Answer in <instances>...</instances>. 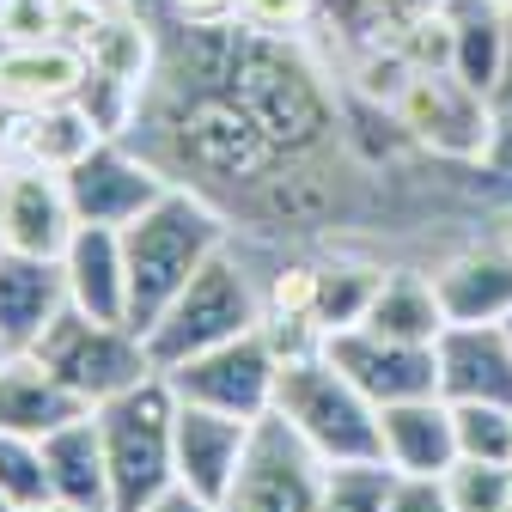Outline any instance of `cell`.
<instances>
[{
	"label": "cell",
	"instance_id": "cell-27",
	"mask_svg": "<svg viewBox=\"0 0 512 512\" xmlns=\"http://www.w3.org/2000/svg\"><path fill=\"white\" fill-rule=\"evenodd\" d=\"M452 512H506L512 506V464H488V458H458L439 476Z\"/></svg>",
	"mask_w": 512,
	"mask_h": 512
},
{
	"label": "cell",
	"instance_id": "cell-41",
	"mask_svg": "<svg viewBox=\"0 0 512 512\" xmlns=\"http://www.w3.org/2000/svg\"><path fill=\"white\" fill-rule=\"evenodd\" d=\"M0 165H7V159H0Z\"/></svg>",
	"mask_w": 512,
	"mask_h": 512
},
{
	"label": "cell",
	"instance_id": "cell-28",
	"mask_svg": "<svg viewBox=\"0 0 512 512\" xmlns=\"http://www.w3.org/2000/svg\"><path fill=\"white\" fill-rule=\"evenodd\" d=\"M458 458L512 464V403H452Z\"/></svg>",
	"mask_w": 512,
	"mask_h": 512
},
{
	"label": "cell",
	"instance_id": "cell-37",
	"mask_svg": "<svg viewBox=\"0 0 512 512\" xmlns=\"http://www.w3.org/2000/svg\"><path fill=\"white\" fill-rule=\"evenodd\" d=\"M500 232H506V244H512V208H506V214H500Z\"/></svg>",
	"mask_w": 512,
	"mask_h": 512
},
{
	"label": "cell",
	"instance_id": "cell-31",
	"mask_svg": "<svg viewBox=\"0 0 512 512\" xmlns=\"http://www.w3.org/2000/svg\"><path fill=\"white\" fill-rule=\"evenodd\" d=\"M311 0H238V19L256 25V31H299L311 25Z\"/></svg>",
	"mask_w": 512,
	"mask_h": 512
},
{
	"label": "cell",
	"instance_id": "cell-17",
	"mask_svg": "<svg viewBox=\"0 0 512 512\" xmlns=\"http://www.w3.org/2000/svg\"><path fill=\"white\" fill-rule=\"evenodd\" d=\"M92 74V61L68 37H31V43H0V104L43 110V104H74Z\"/></svg>",
	"mask_w": 512,
	"mask_h": 512
},
{
	"label": "cell",
	"instance_id": "cell-4",
	"mask_svg": "<svg viewBox=\"0 0 512 512\" xmlns=\"http://www.w3.org/2000/svg\"><path fill=\"white\" fill-rule=\"evenodd\" d=\"M275 415H281L330 470H336V464H384L378 403L360 391V384H354L324 348L281 360Z\"/></svg>",
	"mask_w": 512,
	"mask_h": 512
},
{
	"label": "cell",
	"instance_id": "cell-8",
	"mask_svg": "<svg viewBox=\"0 0 512 512\" xmlns=\"http://www.w3.org/2000/svg\"><path fill=\"white\" fill-rule=\"evenodd\" d=\"M165 384L177 403H202V409H226V415H244V421H263L275 409V384H281V354L275 342L263 336V324L220 342V348H202L177 366H165Z\"/></svg>",
	"mask_w": 512,
	"mask_h": 512
},
{
	"label": "cell",
	"instance_id": "cell-40",
	"mask_svg": "<svg viewBox=\"0 0 512 512\" xmlns=\"http://www.w3.org/2000/svg\"><path fill=\"white\" fill-rule=\"evenodd\" d=\"M506 13H512V0H506Z\"/></svg>",
	"mask_w": 512,
	"mask_h": 512
},
{
	"label": "cell",
	"instance_id": "cell-20",
	"mask_svg": "<svg viewBox=\"0 0 512 512\" xmlns=\"http://www.w3.org/2000/svg\"><path fill=\"white\" fill-rule=\"evenodd\" d=\"M378 439H384V464L397 476H445L458 464V427L445 397H415L378 409Z\"/></svg>",
	"mask_w": 512,
	"mask_h": 512
},
{
	"label": "cell",
	"instance_id": "cell-30",
	"mask_svg": "<svg viewBox=\"0 0 512 512\" xmlns=\"http://www.w3.org/2000/svg\"><path fill=\"white\" fill-rule=\"evenodd\" d=\"M397 470L391 464H336L324 482V512H384Z\"/></svg>",
	"mask_w": 512,
	"mask_h": 512
},
{
	"label": "cell",
	"instance_id": "cell-2",
	"mask_svg": "<svg viewBox=\"0 0 512 512\" xmlns=\"http://www.w3.org/2000/svg\"><path fill=\"white\" fill-rule=\"evenodd\" d=\"M226 92L250 110V122L281 159H317L336 141V92L324 68L293 43V31L244 25V49Z\"/></svg>",
	"mask_w": 512,
	"mask_h": 512
},
{
	"label": "cell",
	"instance_id": "cell-29",
	"mask_svg": "<svg viewBox=\"0 0 512 512\" xmlns=\"http://www.w3.org/2000/svg\"><path fill=\"white\" fill-rule=\"evenodd\" d=\"M0 494L19 512L49 506V470H43V439L25 433H0Z\"/></svg>",
	"mask_w": 512,
	"mask_h": 512
},
{
	"label": "cell",
	"instance_id": "cell-24",
	"mask_svg": "<svg viewBox=\"0 0 512 512\" xmlns=\"http://www.w3.org/2000/svg\"><path fill=\"white\" fill-rule=\"evenodd\" d=\"M506 43H512L506 0H452V74L482 98H494L506 74Z\"/></svg>",
	"mask_w": 512,
	"mask_h": 512
},
{
	"label": "cell",
	"instance_id": "cell-19",
	"mask_svg": "<svg viewBox=\"0 0 512 512\" xmlns=\"http://www.w3.org/2000/svg\"><path fill=\"white\" fill-rule=\"evenodd\" d=\"M43 470H49V500L55 506L116 512L110 464H104V433H98L92 409H80L74 421H61L55 433H43Z\"/></svg>",
	"mask_w": 512,
	"mask_h": 512
},
{
	"label": "cell",
	"instance_id": "cell-3",
	"mask_svg": "<svg viewBox=\"0 0 512 512\" xmlns=\"http://www.w3.org/2000/svg\"><path fill=\"white\" fill-rule=\"evenodd\" d=\"M226 208L196 183H171L165 196L122 226V263H128V330H153V317L196 281L214 250H226Z\"/></svg>",
	"mask_w": 512,
	"mask_h": 512
},
{
	"label": "cell",
	"instance_id": "cell-36",
	"mask_svg": "<svg viewBox=\"0 0 512 512\" xmlns=\"http://www.w3.org/2000/svg\"><path fill=\"white\" fill-rule=\"evenodd\" d=\"M31 512H80V506H55V500H49V506H31Z\"/></svg>",
	"mask_w": 512,
	"mask_h": 512
},
{
	"label": "cell",
	"instance_id": "cell-5",
	"mask_svg": "<svg viewBox=\"0 0 512 512\" xmlns=\"http://www.w3.org/2000/svg\"><path fill=\"white\" fill-rule=\"evenodd\" d=\"M256 324H263V287H256V275L244 269V256L226 244L196 269V281L153 317V330L141 342H147L153 366L165 372V366L202 354V348H220V342H232V336H244Z\"/></svg>",
	"mask_w": 512,
	"mask_h": 512
},
{
	"label": "cell",
	"instance_id": "cell-21",
	"mask_svg": "<svg viewBox=\"0 0 512 512\" xmlns=\"http://www.w3.org/2000/svg\"><path fill=\"white\" fill-rule=\"evenodd\" d=\"M61 311H68V287H61L55 256L0 250V342L7 348H37L43 330Z\"/></svg>",
	"mask_w": 512,
	"mask_h": 512
},
{
	"label": "cell",
	"instance_id": "cell-42",
	"mask_svg": "<svg viewBox=\"0 0 512 512\" xmlns=\"http://www.w3.org/2000/svg\"><path fill=\"white\" fill-rule=\"evenodd\" d=\"M506 512H512V506H506Z\"/></svg>",
	"mask_w": 512,
	"mask_h": 512
},
{
	"label": "cell",
	"instance_id": "cell-25",
	"mask_svg": "<svg viewBox=\"0 0 512 512\" xmlns=\"http://www.w3.org/2000/svg\"><path fill=\"white\" fill-rule=\"evenodd\" d=\"M360 324H366V330H378V336H391V342L433 348V342H439V330H445V305H439L433 275H415V269H391V275H378L372 305H366Z\"/></svg>",
	"mask_w": 512,
	"mask_h": 512
},
{
	"label": "cell",
	"instance_id": "cell-10",
	"mask_svg": "<svg viewBox=\"0 0 512 512\" xmlns=\"http://www.w3.org/2000/svg\"><path fill=\"white\" fill-rule=\"evenodd\" d=\"M397 128L409 141L445 153V159H488L494 141V98L464 86L452 68H415L409 86L391 104Z\"/></svg>",
	"mask_w": 512,
	"mask_h": 512
},
{
	"label": "cell",
	"instance_id": "cell-18",
	"mask_svg": "<svg viewBox=\"0 0 512 512\" xmlns=\"http://www.w3.org/2000/svg\"><path fill=\"white\" fill-rule=\"evenodd\" d=\"M61 263L68 305L104 324H128V263H122V226H74Z\"/></svg>",
	"mask_w": 512,
	"mask_h": 512
},
{
	"label": "cell",
	"instance_id": "cell-22",
	"mask_svg": "<svg viewBox=\"0 0 512 512\" xmlns=\"http://www.w3.org/2000/svg\"><path fill=\"white\" fill-rule=\"evenodd\" d=\"M86 403L61 384L37 348H13L0 360V433H25V439H43L55 433L61 421H74Z\"/></svg>",
	"mask_w": 512,
	"mask_h": 512
},
{
	"label": "cell",
	"instance_id": "cell-38",
	"mask_svg": "<svg viewBox=\"0 0 512 512\" xmlns=\"http://www.w3.org/2000/svg\"><path fill=\"white\" fill-rule=\"evenodd\" d=\"M0 512H19V506H13V500H7V494H0Z\"/></svg>",
	"mask_w": 512,
	"mask_h": 512
},
{
	"label": "cell",
	"instance_id": "cell-32",
	"mask_svg": "<svg viewBox=\"0 0 512 512\" xmlns=\"http://www.w3.org/2000/svg\"><path fill=\"white\" fill-rule=\"evenodd\" d=\"M384 512H452V500H445V482L439 476H397Z\"/></svg>",
	"mask_w": 512,
	"mask_h": 512
},
{
	"label": "cell",
	"instance_id": "cell-13",
	"mask_svg": "<svg viewBox=\"0 0 512 512\" xmlns=\"http://www.w3.org/2000/svg\"><path fill=\"white\" fill-rule=\"evenodd\" d=\"M256 421L226 415V409H202V403H177V433H171V470L189 494H202L208 506H220L250 458Z\"/></svg>",
	"mask_w": 512,
	"mask_h": 512
},
{
	"label": "cell",
	"instance_id": "cell-15",
	"mask_svg": "<svg viewBox=\"0 0 512 512\" xmlns=\"http://www.w3.org/2000/svg\"><path fill=\"white\" fill-rule=\"evenodd\" d=\"M445 324H512V244L500 238H470L433 269Z\"/></svg>",
	"mask_w": 512,
	"mask_h": 512
},
{
	"label": "cell",
	"instance_id": "cell-11",
	"mask_svg": "<svg viewBox=\"0 0 512 512\" xmlns=\"http://www.w3.org/2000/svg\"><path fill=\"white\" fill-rule=\"evenodd\" d=\"M61 177H68V202H74L80 226H128L177 183L159 159L135 153L122 135H104L80 165H68Z\"/></svg>",
	"mask_w": 512,
	"mask_h": 512
},
{
	"label": "cell",
	"instance_id": "cell-14",
	"mask_svg": "<svg viewBox=\"0 0 512 512\" xmlns=\"http://www.w3.org/2000/svg\"><path fill=\"white\" fill-rule=\"evenodd\" d=\"M324 354L360 384L378 409L415 403V397H439V360H433V348L391 342V336H378L366 324H348V330L324 336Z\"/></svg>",
	"mask_w": 512,
	"mask_h": 512
},
{
	"label": "cell",
	"instance_id": "cell-35",
	"mask_svg": "<svg viewBox=\"0 0 512 512\" xmlns=\"http://www.w3.org/2000/svg\"><path fill=\"white\" fill-rule=\"evenodd\" d=\"M500 104H512V43H506V74H500V86H494V110Z\"/></svg>",
	"mask_w": 512,
	"mask_h": 512
},
{
	"label": "cell",
	"instance_id": "cell-34",
	"mask_svg": "<svg viewBox=\"0 0 512 512\" xmlns=\"http://www.w3.org/2000/svg\"><path fill=\"white\" fill-rule=\"evenodd\" d=\"M135 512H220V506H208L202 494H189L183 482H171L165 494H153V500H147V506H135Z\"/></svg>",
	"mask_w": 512,
	"mask_h": 512
},
{
	"label": "cell",
	"instance_id": "cell-7",
	"mask_svg": "<svg viewBox=\"0 0 512 512\" xmlns=\"http://www.w3.org/2000/svg\"><path fill=\"white\" fill-rule=\"evenodd\" d=\"M37 354H43V366H49L61 384H68V391H74L86 409L110 403L116 391L141 384L147 372H159L153 354H147V342H141V330L104 324V317H86V311H74V305L43 330Z\"/></svg>",
	"mask_w": 512,
	"mask_h": 512
},
{
	"label": "cell",
	"instance_id": "cell-39",
	"mask_svg": "<svg viewBox=\"0 0 512 512\" xmlns=\"http://www.w3.org/2000/svg\"><path fill=\"white\" fill-rule=\"evenodd\" d=\"M7 354H13V348H7V342H0V360H7Z\"/></svg>",
	"mask_w": 512,
	"mask_h": 512
},
{
	"label": "cell",
	"instance_id": "cell-12",
	"mask_svg": "<svg viewBox=\"0 0 512 512\" xmlns=\"http://www.w3.org/2000/svg\"><path fill=\"white\" fill-rule=\"evenodd\" d=\"M74 202H68V177L49 165H0V250L19 256H61L74 238Z\"/></svg>",
	"mask_w": 512,
	"mask_h": 512
},
{
	"label": "cell",
	"instance_id": "cell-26",
	"mask_svg": "<svg viewBox=\"0 0 512 512\" xmlns=\"http://www.w3.org/2000/svg\"><path fill=\"white\" fill-rule=\"evenodd\" d=\"M384 269H366V263H330L317 275V330L336 336L348 324H360L366 305H372V287H378Z\"/></svg>",
	"mask_w": 512,
	"mask_h": 512
},
{
	"label": "cell",
	"instance_id": "cell-23",
	"mask_svg": "<svg viewBox=\"0 0 512 512\" xmlns=\"http://www.w3.org/2000/svg\"><path fill=\"white\" fill-rule=\"evenodd\" d=\"M104 141V128L86 116V104H43V110H19L7 128V159L19 165H49V171H68L80 165L92 147Z\"/></svg>",
	"mask_w": 512,
	"mask_h": 512
},
{
	"label": "cell",
	"instance_id": "cell-16",
	"mask_svg": "<svg viewBox=\"0 0 512 512\" xmlns=\"http://www.w3.org/2000/svg\"><path fill=\"white\" fill-rule=\"evenodd\" d=\"M433 360L445 403H512V324H445Z\"/></svg>",
	"mask_w": 512,
	"mask_h": 512
},
{
	"label": "cell",
	"instance_id": "cell-6",
	"mask_svg": "<svg viewBox=\"0 0 512 512\" xmlns=\"http://www.w3.org/2000/svg\"><path fill=\"white\" fill-rule=\"evenodd\" d=\"M92 415H98V433H104V464H110L116 512H135V506H147L153 494H165L177 482V470H171L177 397H171L165 372H147L141 384L116 391Z\"/></svg>",
	"mask_w": 512,
	"mask_h": 512
},
{
	"label": "cell",
	"instance_id": "cell-9",
	"mask_svg": "<svg viewBox=\"0 0 512 512\" xmlns=\"http://www.w3.org/2000/svg\"><path fill=\"white\" fill-rule=\"evenodd\" d=\"M324 482H330V464L269 409L256 421L250 458L232 494L220 500V512H324Z\"/></svg>",
	"mask_w": 512,
	"mask_h": 512
},
{
	"label": "cell",
	"instance_id": "cell-1",
	"mask_svg": "<svg viewBox=\"0 0 512 512\" xmlns=\"http://www.w3.org/2000/svg\"><path fill=\"white\" fill-rule=\"evenodd\" d=\"M141 110L153 122V135L165 141L171 165L189 171V183L208 189V196H214V189L244 196L263 171L281 165V153L263 141V128L250 122V110L226 86H171V80H153Z\"/></svg>",
	"mask_w": 512,
	"mask_h": 512
},
{
	"label": "cell",
	"instance_id": "cell-33",
	"mask_svg": "<svg viewBox=\"0 0 512 512\" xmlns=\"http://www.w3.org/2000/svg\"><path fill=\"white\" fill-rule=\"evenodd\" d=\"M177 25H232L238 19V0H171Z\"/></svg>",
	"mask_w": 512,
	"mask_h": 512
}]
</instances>
